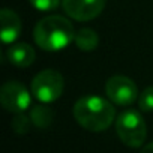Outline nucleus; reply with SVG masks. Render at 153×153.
I'll use <instances>...</instances> for the list:
<instances>
[{"instance_id": "1", "label": "nucleus", "mask_w": 153, "mask_h": 153, "mask_svg": "<svg viewBox=\"0 0 153 153\" xmlns=\"http://www.w3.org/2000/svg\"><path fill=\"white\" fill-rule=\"evenodd\" d=\"M74 117L84 129L90 132H102L114 122L116 107L110 99L87 95L75 102Z\"/></svg>"}, {"instance_id": "2", "label": "nucleus", "mask_w": 153, "mask_h": 153, "mask_svg": "<svg viewBox=\"0 0 153 153\" xmlns=\"http://www.w3.org/2000/svg\"><path fill=\"white\" fill-rule=\"evenodd\" d=\"M33 39L45 51H60L75 39V30L72 23L65 17L50 15L35 26Z\"/></svg>"}, {"instance_id": "3", "label": "nucleus", "mask_w": 153, "mask_h": 153, "mask_svg": "<svg viewBox=\"0 0 153 153\" xmlns=\"http://www.w3.org/2000/svg\"><path fill=\"white\" fill-rule=\"evenodd\" d=\"M116 132L128 147H141L147 135V126L137 110H126L116 119Z\"/></svg>"}, {"instance_id": "4", "label": "nucleus", "mask_w": 153, "mask_h": 153, "mask_svg": "<svg viewBox=\"0 0 153 153\" xmlns=\"http://www.w3.org/2000/svg\"><path fill=\"white\" fill-rule=\"evenodd\" d=\"M63 76L54 69L41 71L32 80V95L42 104H51L57 101L63 93Z\"/></svg>"}, {"instance_id": "5", "label": "nucleus", "mask_w": 153, "mask_h": 153, "mask_svg": "<svg viewBox=\"0 0 153 153\" xmlns=\"http://www.w3.org/2000/svg\"><path fill=\"white\" fill-rule=\"evenodd\" d=\"M105 95L114 104L120 107L132 105L138 95V89L135 83L125 75H114L105 83Z\"/></svg>"}, {"instance_id": "6", "label": "nucleus", "mask_w": 153, "mask_h": 153, "mask_svg": "<svg viewBox=\"0 0 153 153\" xmlns=\"http://www.w3.org/2000/svg\"><path fill=\"white\" fill-rule=\"evenodd\" d=\"M0 102L11 113H23L32 104L29 90L18 81H8L0 90Z\"/></svg>"}, {"instance_id": "7", "label": "nucleus", "mask_w": 153, "mask_h": 153, "mask_svg": "<svg viewBox=\"0 0 153 153\" xmlns=\"http://www.w3.org/2000/svg\"><path fill=\"white\" fill-rule=\"evenodd\" d=\"M107 0H62L63 11L76 21H90L101 15Z\"/></svg>"}, {"instance_id": "8", "label": "nucleus", "mask_w": 153, "mask_h": 153, "mask_svg": "<svg viewBox=\"0 0 153 153\" xmlns=\"http://www.w3.org/2000/svg\"><path fill=\"white\" fill-rule=\"evenodd\" d=\"M0 21H2V33H0V36H2L3 44H14L21 33L20 17L14 11L5 8L0 12Z\"/></svg>"}, {"instance_id": "9", "label": "nucleus", "mask_w": 153, "mask_h": 153, "mask_svg": "<svg viewBox=\"0 0 153 153\" xmlns=\"http://www.w3.org/2000/svg\"><path fill=\"white\" fill-rule=\"evenodd\" d=\"M8 59L9 62L17 66V68H29L35 59H36V53L33 50L32 45L29 44H12V47L8 48Z\"/></svg>"}, {"instance_id": "10", "label": "nucleus", "mask_w": 153, "mask_h": 153, "mask_svg": "<svg viewBox=\"0 0 153 153\" xmlns=\"http://www.w3.org/2000/svg\"><path fill=\"white\" fill-rule=\"evenodd\" d=\"M74 42H75L76 47H78V50H81V51H93L99 44V38H98L95 30L81 29V30H78L75 33Z\"/></svg>"}, {"instance_id": "11", "label": "nucleus", "mask_w": 153, "mask_h": 153, "mask_svg": "<svg viewBox=\"0 0 153 153\" xmlns=\"http://www.w3.org/2000/svg\"><path fill=\"white\" fill-rule=\"evenodd\" d=\"M30 119H32V123L39 128V129H45L48 128L51 123H53V119H54V111L51 108H48L47 105H36L32 108L30 111Z\"/></svg>"}, {"instance_id": "12", "label": "nucleus", "mask_w": 153, "mask_h": 153, "mask_svg": "<svg viewBox=\"0 0 153 153\" xmlns=\"http://www.w3.org/2000/svg\"><path fill=\"white\" fill-rule=\"evenodd\" d=\"M12 129L17 134H27L32 125V119L24 116L23 113H15V117L12 119Z\"/></svg>"}, {"instance_id": "13", "label": "nucleus", "mask_w": 153, "mask_h": 153, "mask_svg": "<svg viewBox=\"0 0 153 153\" xmlns=\"http://www.w3.org/2000/svg\"><path fill=\"white\" fill-rule=\"evenodd\" d=\"M138 105L144 113L153 111V86H149L141 92V95L138 96Z\"/></svg>"}, {"instance_id": "14", "label": "nucleus", "mask_w": 153, "mask_h": 153, "mask_svg": "<svg viewBox=\"0 0 153 153\" xmlns=\"http://www.w3.org/2000/svg\"><path fill=\"white\" fill-rule=\"evenodd\" d=\"M30 3L35 9L41 12H50L60 5V0H30Z\"/></svg>"}, {"instance_id": "15", "label": "nucleus", "mask_w": 153, "mask_h": 153, "mask_svg": "<svg viewBox=\"0 0 153 153\" xmlns=\"http://www.w3.org/2000/svg\"><path fill=\"white\" fill-rule=\"evenodd\" d=\"M140 153H153V143L146 144V146L141 149V152H140Z\"/></svg>"}]
</instances>
